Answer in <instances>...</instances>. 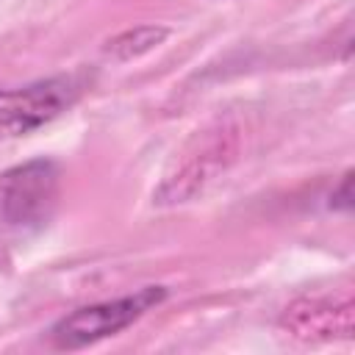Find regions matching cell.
<instances>
[{"label":"cell","instance_id":"obj_1","mask_svg":"<svg viewBox=\"0 0 355 355\" xmlns=\"http://www.w3.org/2000/svg\"><path fill=\"white\" fill-rule=\"evenodd\" d=\"M58 200V166L33 158L0 172V244L47 225Z\"/></svg>","mask_w":355,"mask_h":355},{"label":"cell","instance_id":"obj_2","mask_svg":"<svg viewBox=\"0 0 355 355\" xmlns=\"http://www.w3.org/2000/svg\"><path fill=\"white\" fill-rule=\"evenodd\" d=\"M166 297L164 286H144L136 294L116 297V300H103L94 305L75 308L72 313L61 316L50 327V338L58 349H80L89 344H97L108 336L122 333L130 327L136 319H141L153 305H158Z\"/></svg>","mask_w":355,"mask_h":355},{"label":"cell","instance_id":"obj_3","mask_svg":"<svg viewBox=\"0 0 355 355\" xmlns=\"http://www.w3.org/2000/svg\"><path fill=\"white\" fill-rule=\"evenodd\" d=\"M86 89L83 72L53 75L22 89L0 92V136H25L64 114Z\"/></svg>","mask_w":355,"mask_h":355},{"label":"cell","instance_id":"obj_4","mask_svg":"<svg viewBox=\"0 0 355 355\" xmlns=\"http://www.w3.org/2000/svg\"><path fill=\"white\" fill-rule=\"evenodd\" d=\"M280 324L305 341H330V338H352V302L349 300H322V297H305L291 302Z\"/></svg>","mask_w":355,"mask_h":355},{"label":"cell","instance_id":"obj_5","mask_svg":"<svg viewBox=\"0 0 355 355\" xmlns=\"http://www.w3.org/2000/svg\"><path fill=\"white\" fill-rule=\"evenodd\" d=\"M166 36H169V28H161V25H139V28H130V31L114 36L105 44V53L111 58H116V61H130V58H139V55L150 53L153 47H158Z\"/></svg>","mask_w":355,"mask_h":355},{"label":"cell","instance_id":"obj_6","mask_svg":"<svg viewBox=\"0 0 355 355\" xmlns=\"http://www.w3.org/2000/svg\"><path fill=\"white\" fill-rule=\"evenodd\" d=\"M330 208L333 211H349L352 208V172L341 178V183L330 194Z\"/></svg>","mask_w":355,"mask_h":355}]
</instances>
